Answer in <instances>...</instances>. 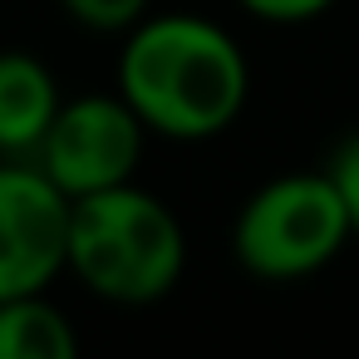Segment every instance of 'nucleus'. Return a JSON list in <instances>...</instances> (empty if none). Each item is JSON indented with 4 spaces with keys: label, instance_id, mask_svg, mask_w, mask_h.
Segmentation results:
<instances>
[{
    "label": "nucleus",
    "instance_id": "obj_10",
    "mask_svg": "<svg viewBox=\"0 0 359 359\" xmlns=\"http://www.w3.org/2000/svg\"><path fill=\"white\" fill-rule=\"evenodd\" d=\"M236 6L251 20H266V25H310L334 6V0H236Z\"/></svg>",
    "mask_w": 359,
    "mask_h": 359
},
{
    "label": "nucleus",
    "instance_id": "obj_7",
    "mask_svg": "<svg viewBox=\"0 0 359 359\" xmlns=\"http://www.w3.org/2000/svg\"><path fill=\"white\" fill-rule=\"evenodd\" d=\"M79 330L50 290L0 300V359H74Z\"/></svg>",
    "mask_w": 359,
    "mask_h": 359
},
{
    "label": "nucleus",
    "instance_id": "obj_8",
    "mask_svg": "<svg viewBox=\"0 0 359 359\" xmlns=\"http://www.w3.org/2000/svg\"><path fill=\"white\" fill-rule=\"evenodd\" d=\"M60 11L89 35H123L153 11V0H60Z\"/></svg>",
    "mask_w": 359,
    "mask_h": 359
},
{
    "label": "nucleus",
    "instance_id": "obj_1",
    "mask_svg": "<svg viewBox=\"0 0 359 359\" xmlns=\"http://www.w3.org/2000/svg\"><path fill=\"white\" fill-rule=\"evenodd\" d=\"M114 84L153 138H222L251 94V65L236 35L192 11H148L123 30Z\"/></svg>",
    "mask_w": 359,
    "mask_h": 359
},
{
    "label": "nucleus",
    "instance_id": "obj_3",
    "mask_svg": "<svg viewBox=\"0 0 359 359\" xmlns=\"http://www.w3.org/2000/svg\"><path fill=\"white\" fill-rule=\"evenodd\" d=\"M349 236L354 222L330 172H285L241 202L231 222V256L256 280H305L325 271Z\"/></svg>",
    "mask_w": 359,
    "mask_h": 359
},
{
    "label": "nucleus",
    "instance_id": "obj_6",
    "mask_svg": "<svg viewBox=\"0 0 359 359\" xmlns=\"http://www.w3.org/2000/svg\"><path fill=\"white\" fill-rule=\"evenodd\" d=\"M60 104V79L40 55L0 50V158H35Z\"/></svg>",
    "mask_w": 359,
    "mask_h": 359
},
{
    "label": "nucleus",
    "instance_id": "obj_2",
    "mask_svg": "<svg viewBox=\"0 0 359 359\" xmlns=\"http://www.w3.org/2000/svg\"><path fill=\"white\" fill-rule=\"evenodd\" d=\"M187 271V231L177 212L138 187L118 182L69 207V271L94 300L158 305Z\"/></svg>",
    "mask_w": 359,
    "mask_h": 359
},
{
    "label": "nucleus",
    "instance_id": "obj_4",
    "mask_svg": "<svg viewBox=\"0 0 359 359\" xmlns=\"http://www.w3.org/2000/svg\"><path fill=\"white\" fill-rule=\"evenodd\" d=\"M148 138L153 133L143 128V118L128 109L118 89L114 94L94 89V94H74L60 104L50 133L35 148V163L74 202V197H89L118 182H133Z\"/></svg>",
    "mask_w": 359,
    "mask_h": 359
},
{
    "label": "nucleus",
    "instance_id": "obj_5",
    "mask_svg": "<svg viewBox=\"0 0 359 359\" xmlns=\"http://www.w3.org/2000/svg\"><path fill=\"white\" fill-rule=\"evenodd\" d=\"M69 207L35 158H0V300L50 290L69 271Z\"/></svg>",
    "mask_w": 359,
    "mask_h": 359
},
{
    "label": "nucleus",
    "instance_id": "obj_9",
    "mask_svg": "<svg viewBox=\"0 0 359 359\" xmlns=\"http://www.w3.org/2000/svg\"><path fill=\"white\" fill-rule=\"evenodd\" d=\"M325 172H330V182L339 187V197H344V212H349V222H354V236H359V133H349V138L334 148V158L325 163Z\"/></svg>",
    "mask_w": 359,
    "mask_h": 359
}]
</instances>
